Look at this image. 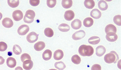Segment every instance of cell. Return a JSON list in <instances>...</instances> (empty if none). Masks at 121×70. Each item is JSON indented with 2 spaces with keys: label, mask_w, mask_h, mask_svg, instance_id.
Wrapping results in <instances>:
<instances>
[{
  "label": "cell",
  "mask_w": 121,
  "mask_h": 70,
  "mask_svg": "<svg viewBox=\"0 0 121 70\" xmlns=\"http://www.w3.org/2000/svg\"><path fill=\"white\" fill-rule=\"evenodd\" d=\"M71 26L74 30H78L81 27V21L79 19H75L72 22Z\"/></svg>",
  "instance_id": "5bb4252c"
},
{
  "label": "cell",
  "mask_w": 121,
  "mask_h": 70,
  "mask_svg": "<svg viewBox=\"0 0 121 70\" xmlns=\"http://www.w3.org/2000/svg\"><path fill=\"white\" fill-rule=\"evenodd\" d=\"M30 30V28L27 25H22L18 28V34L20 35H24L28 33Z\"/></svg>",
  "instance_id": "8992f818"
},
{
  "label": "cell",
  "mask_w": 121,
  "mask_h": 70,
  "mask_svg": "<svg viewBox=\"0 0 121 70\" xmlns=\"http://www.w3.org/2000/svg\"><path fill=\"white\" fill-rule=\"evenodd\" d=\"M100 42V38L98 36L92 37L90 38L88 40L89 43L94 45L98 44Z\"/></svg>",
  "instance_id": "d4e9b609"
},
{
  "label": "cell",
  "mask_w": 121,
  "mask_h": 70,
  "mask_svg": "<svg viewBox=\"0 0 121 70\" xmlns=\"http://www.w3.org/2000/svg\"><path fill=\"white\" fill-rule=\"evenodd\" d=\"M106 52V49L104 46H100L96 47V54L98 57H101Z\"/></svg>",
  "instance_id": "30bf717a"
},
{
  "label": "cell",
  "mask_w": 121,
  "mask_h": 70,
  "mask_svg": "<svg viewBox=\"0 0 121 70\" xmlns=\"http://www.w3.org/2000/svg\"><path fill=\"white\" fill-rule=\"evenodd\" d=\"M52 55V52L49 49H47L43 54V59L45 61H48L51 59Z\"/></svg>",
  "instance_id": "ac0fdd59"
},
{
  "label": "cell",
  "mask_w": 121,
  "mask_h": 70,
  "mask_svg": "<svg viewBox=\"0 0 121 70\" xmlns=\"http://www.w3.org/2000/svg\"><path fill=\"white\" fill-rule=\"evenodd\" d=\"M56 3V0H47V5L51 8H52L55 7Z\"/></svg>",
  "instance_id": "1f68e13d"
},
{
  "label": "cell",
  "mask_w": 121,
  "mask_h": 70,
  "mask_svg": "<svg viewBox=\"0 0 121 70\" xmlns=\"http://www.w3.org/2000/svg\"><path fill=\"white\" fill-rule=\"evenodd\" d=\"M9 7L13 8H15L17 7L19 5V0H8L7 1Z\"/></svg>",
  "instance_id": "4316f807"
},
{
  "label": "cell",
  "mask_w": 121,
  "mask_h": 70,
  "mask_svg": "<svg viewBox=\"0 0 121 70\" xmlns=\"http://www.w3.org/2000/svg\"><path fill=\"white\" fill-rule=\"evenodd\" d=\"M105 32L106 34L110 32L116 33L117 32V28L116 26L113 24H109L106 26L105 28Z\"/></svg>",
  "instance_id": "d6986e66"
},
{
  "label": "cell",
  "mask_w": 121,
  "mask_h": 70,
  "mask_svg": "<svg viewBox=\"0 0 121 70\" xmlns=\"http://www.w3.org/2000/svg\"><path fill=\"white\" fill-rule=\"evenodd\" d=\"M40 1L39 0H30V5H32L33 7H36L37 6L39 3H40Z\"/></svg>",
  "instance_id": "e575fe53"
},
{
  "label": "cell",
  "mask_w": 121,
  "mask_h": 70,
  "mask_svg": "<svg viewBox=\"0 0 121 70\" xmlns=\"http://www.w3.org/2000/svg\"><path fill=\"white\" fill-rule=\"evenodd\" d=\"M106 39L109 42H114L117 40L118 36L116 33L110 32L107 34L106 35Z\"/></svg>",
  "instance_id": "ba28073f"
},
{
  "label": "cell",
  "mask_w": 121,
  "mask_h": 70,
  "mask_svg": "<svg viewBox=\"0 0 121 70\" xmlns=\"http://www.w3.org/2000/svg\"><path fill=\"white\" fill-rule=\"evenodd\" d=\"M64 54L63 51L60 49H58L55 51L54 53V59L55 60H60L63 58Z\"/></svg>",
  "instance_id": "9a60e30c"
},
{
  "label": "cell",
  "mask_w": 121,
  "mask_h": 70,
  "mask_svg": "<svg viewBox=\"0 0 121 70\" xmlns=\"http://www.w3.org/2000/svg\"><path fill=\"white\" fill-rule=\"evenodd\" d=\"M71 60H72V62L76 65H78L80 64L81 61V58L78 55H73L72 57Z\"/></svg>",
  "instance_id": "f1b7e54d"
},
{
  "label": "cell",
  "mask_w": 121,
  "mask_h": 70,
  "mask_svg": "<svg viewBox=\"0 0 121 70\" xmlns=\"http://www.w3.org/2000/svg\"><path fill=\"white\" fill-rule=\"evenodd\" d=\"M39 38V35L35 32H31L27 36L26 39L30 43H34L36 42Z\"/></svg>",
  "instance_id": "277c9868"
},
{
  "label": "cell",
  "mask_w": 121,
  "mask_h": 70,
  "mask_svg": "<svg viewBox=\"0 0 121 70\" xmlns=\"http://www.w3.org/2000/svg\"><path fill=\"white\" fill-rule=\"evenodd\" d=\"M4 59L2 57H0V65H2L4 63Z\"/></svg>",
  "instance_id": "8d00e7d4"
},
{
  "label": "cell",
  "mask_w": 121,
  "mask_h": 70,
  "mask_svg": "<svg viewBox=\"0 0 121 70\" xmlns=\"http://www.w3.org/2000/svg\"><path fill=\"white\" fill-rule=\"evenodd\" d=\"M78 52L82 56L90 57L93 54L94 50L91 46L83 45L79 47Z\"/></svg>",
  "instance_id": "6da1fadb"
},
{
  "label": "cell",
  "mask_w": 121,
  "mask_h": 70,
  "mask_svg": "<svg viewBox=\"0 0 121 70\" xmlns=\"http://www.w3.org/2000/svg\"><path fill=\"white\" fill-rule=\"evenodd\" d=\"M91 70H101V67L100 65H98V64H95V65H93L92 66Z\"/></svg>",
  "instance_id": "d590c367"
},
{
  "label": "cell",
  "mask_w": 121,
  "mask_h": 70,
  "mask_svg": "<svg viewBox=\"0 0 121 70\" xmlns=\"http://www.w3.org/2000/svg\"><path fill=\"white\" fill-rule=\"evenodd\" d=\"M45 47V44L44 42H39L34 45V48L36 51H40L43 50Z\"/></svg>",
  "instance_id": "e0dca14e"
},
{
  "label": "cell",
  "mask_w": 121,
  "mask_h": 70,
  "mask_svg": "<svg viewBox=\"0 0 121 70\" xmlns=\"http://www.w3.org/2000/svg\"><path fill=\"white\" fill-rule=\"evenodd\" d=\"M64 18L66 20L71 21L74 18L75 14L72 10H69L65 12Z\"/></svg>",
  "instance_id": "8fae6325"
},
{
  "label": "cell",
  "mask_w": 121,
  "mask_h": 70,
  "mask_svg": "<svg viewBox=\"0 0 121 70\" xmlns=\"http://www.w3.org/2000/svg\"><path fill=\"white\" fill-rule=\"evenodd\" d=\"M59 30L63 32H68L70 30V27L69 26V25L65 24V23H63L60 24L58 27Z\"/></svg>",
  "instance_id": "603a6c76"
},
{
  "label": "cell",
  "mask_w": 121,
  "mask_h": 70,
  "mask_svg": "<svg viewBox=\"0 0 121 70\" xmlns=\"http://www.w3.org/2000/svg\"><path fill=\"white\" fill-rule=\"evenodd\" d=\"M44 33L46 36L48 38H51L53 36V31L49 28H47L44 30Z\"/></svg>",
  "instance_id": "83f0119b"
},
{
  "label": "cell",
  "mask_w": 121,
  "mask_h": 70,
  "mask_svg": "<svg viewBox=\"0 0 121 70\" xmlns=\"http://www.w3.org/2000/svg\"><path fill=\"white\" fill-rule=\"evenodd\" d=\"M28 59L31 60V58L30 57V55L27 53H23L21 56V61L23 63L25 61H26V60H28Z\"/></svg>",
  "instance_id": "d6a6232c"
},
{
  "label": "cell",
  "mask_w": 121,
  "mask_h": 70,
  "mask_svg": "<svg viewBox=\"0 0 121 70\" xmlns=\"http://www.w3.org/2000/svg\"><path fill=\"white\" fill-rule=\"evenodd\" d=\"M121 15H117L115 16L113 18V22L117 26H121Z\"/></svg>",
  "instance_id": "4dcf8cb0"
},
{
  "label": "cell",
  "mask_w": 121,
  "mask_h": 70,
  "mask_svg": "<svg viewBox=\"0 0 121 70\" xmlns=\"http://www.w3.org/2000/svg\"><path fill=\"white\" fill-rule=\"evenodd\" d=\"M12 16L15 21H19L22 20L23 18V13L20 10H15L12 14Z\"/></svg>",
  "instance_id": "52a82bcc"
},
{
  "label": "cell",
  "mask_w": 121,
  "mask_h": 70,
  "mask_svg": "<svg viewBox=\"0 0 121 70\" xmlns=\"http://www.w3.org/2000/svg\"><path fill=\"white\" fill-rule=\"evenodd\" d=\"M17 62L15 59L10 57L7 60V66L11 68H14L16 65Z\"/></svg>",
  "instance_id": "2e32d148"
},
{
  "label": "cell",
  "mask_w": 121,
  "mask_h": 70,
  "mask_svg": "<svg viewBox=\"0 0 121 70\" xmlns=\"http://www.w3.org/2000/svg\"><path fill=\"white\" fill-rule=\"evenodd\" d=\"M33 62L31 60H26L23 62V69L26 70H30L33 67Z\"/></svg>",
  "instance_id": "4fadbf2b"
},
{
  "label": "cell",
  "mask_w": 121,
  "mask_h": 70,
  "mask_svg": "<svg viewBox=\"0 0 121 70\" xmlns=\"http://www.w3.org/2000/svg\"><path fill=\"white\" fill-rule=\"evenodd\" d=\"M7 45L4 42H0V51H4L7 50Z\"/></svg>",
  "instance_id": "836d02e7"
},
{
  "label": "cell",
  "mask_w": 121,
  "mask_h": 70,
  "mask_svg": "<svg viewBox=\"0 0 121 70\" xmlns=\"http://www.w3.org/2000/svg\"><path fill=\"white\" fill-rule=\"evenodd\" d=\"M55 66L56 69L59 70H63L66 68V65L62 61L56 62L55 64Z\"/></svg>",
  "instance_id": "484cf974"
},
{
  "label": "cell",
  "mask_w": 121,
  "mask_h": 70,
  "mask_svg": "<svg viewBox=\"0 0 121 70\" xmlns=\"http://www.w3.org/2000/svg\"><path fill=\"white\" fill-rule=\"evenodd\" d=\"M119 56L115 51H112L110 53L106 54L104 57V61L108 64L116 63L119 60Z\"/></svg>",
  "instance_id": "7a4b0ae2"
},
{
  "label": "cell",
  "mask_w": 121,
  "mask_h": 70,
  "mask_svg": "<svg viewBox=\"0 0 121 70\" xmlns=\"http://www.w3.org/2000/svg\"><path fill=\"white\" fill-rule=\"evenodd\" d=\"M84 5L87 8L92 9L95 6V3L93 0H86L84 2Z\"/></svg>",
  "instance_id": "cb8c5ba5"
},
{
  "label": "cell",
  "mask_w": 121,
  "mask_h": 70,
  "mask_svg": "<svg viewBox=\"0 0 121 70\" xmlns=\"http://www.w3.org/2000/svg\"><path fill=\"white\" fill-rule=\"evenodd\" d=\"M94 21L93 19L90 17H88L84 19L83 22V24L85 27L89 28L93 25Z\"/></svg>",
  "instance_id": "44dd1931"
},
{
  "label": "cell",
  "mask_w": 121,
  "mask_h": 70,
  "mask_svg": "<svg viewBox=\"0 0 121 70\" xmlns=\"http://www.w3.org/2000/svg\"><path fill=\"white\" fill-rule=\"evenodd\" d=\"M13 51L14 53L16 55H19L22 52L21 47L17 45H15L13 48Z\"/></svg>",
  "instance_id": "f546056e"
},
{
  "label": "cell",
  "mask_w": 121,
  "mask_h": 70,
  "mask_svg": "<svg viewBox=\"0 0 121 70\" xmlns=\"http://www.w3.org/2000/svg\"><path fill=\"white\" fill-rule=\"evenodd\" d=\"M61 4L64 8L68 9L72 7L73 1L72 0H63L61 2Z\"/></svg>",
  "instance_id": "7402d4cb"
},
{
  "label": "cell",
  "mask_w": 121,
  "mask_h": 70,
  "mask_svg": "<svg viewBox=\"0 0 121 70\" xmlns=\"http://www.w3.org/2000/svg\"><path fill=\"white\" fill-rule=\"evenodd\" d=\"M98 7L99 8V9L103 10V11H105L107 9L108 5L107 4V3H106V1L105 0H100L98 4Z\"/></svg>",
  "instance_id": "ffe728a7"
},
{
  "label": "cell",
  "mask_w": 121,
  "mask_h": 70,
  "mask_svg": "<svg viewBox=\"0 0 121 70\" xmlns=\"http://www.w3.org/2000/svg\"><path fill=\"white\" fill-rule=\"evenodd\" d=\"M90 15L94 18L98 19L101 17L102 14L99 10L97 9H94L91 11Z\"/></svg>",
  "instance_id": "7c38bea8"
},
{
  "label": "cell",
  "mask_w": 121,
  "mask_h": 70,
  "mask_svg": "<svg viewBox=\"0 0 121 70\" xmlns=\"http://www.w3.org/2000/svg\"><path fill=\"white\" fill-rule=\"evenodd\" d=\"M2 25L4 27L6 28H11L13 25V22L11 18H5L3 19Z\"/></svg>",
  "instance_id": "9c48e42d"
},
{
  "label": "cell",
  "mask_w": 121,
  "mask_h": 70,
  "mask_svg": "<svg viewBox=\"0 0 121 70\" xmlns=\"http://www.w3.org/2000/svg\"><path fill=\"white\" fill-rule=\"evenodd\" d=\"M35 16V12L31 10H29L26 12L25 16L23 18V21L25 23L28 24L32 23L34 20Z\"/></svg>",
  "instance_id": "3957f363"
},
{
  "label": "cell",
  "mask_w": 121,
  "mask_h": 70,
  "mask_svg": "<svg viewBox=\"0 0 121 70\" xmlns=\"http://www.w3.org/2000/svg\"><path fill=\"white\" fill-rule=\"evenodd\" d=\"M85 32L83 30H81L80 31H77L73 34L72 38L74 40H78L82 39L85 36Z\"/></svg>",
  "instance_id": "5b68a950"
}]
</instances>
